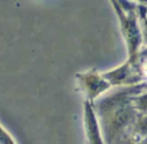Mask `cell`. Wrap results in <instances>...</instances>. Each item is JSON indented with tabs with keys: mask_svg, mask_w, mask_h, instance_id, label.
I'll list each match as a JSON object with an SVG mask.
<instances>
[{
	"mask_svg": "<svg viewBox=\"0 0 147 144\" xmlns=\"http://www.w3.org/2000/svg\"><path fill=\"white\" fill-rule=\"evenodd\" d=\"M111 1L113 2V6L115 7V10L118 14L121 31L127 42L129 61L132 64H134L137 56V51L139 49L138 47L141 42L139 25L136 19V14L134 13L133 9L121 5L118 0H111Z\"/></svg>",
	"mask_w": 147,
	"mask_h": 144,
	"instance_id": "obj_1",
	"label": "cell"
},
{
	"mask_svg": "<svg viewBox=\"0 0 147 144\" xmlns=\"http://www.w3.org/2000/svg\"><path fill=\"white\" fill-rule=\"evenodd\" d=\"M85 127L89 142H103V139L101 138L100 130H99L98 122H97L94 111L89 104V102L85 103Z\"/></svg>",
	"mask_w": 147,
	"mask_h": 144,
	"instance_id": "obj_2",
	"label": "cell"
},
{
	"mask_svg": "<svg viewBox=\"0 0 147 144\" xmlns=\"http://www.w3.org/2000/svg\"><path fill=\"white\" fill-rule=\"evenodd\" d=\"M133 1H134V0H133Z\"/></svg>",
	"mask_w": 147,
	"mask_h": 144,
	"instance_id": "obj_3",
	"label": "cell"
}]
</instances>
